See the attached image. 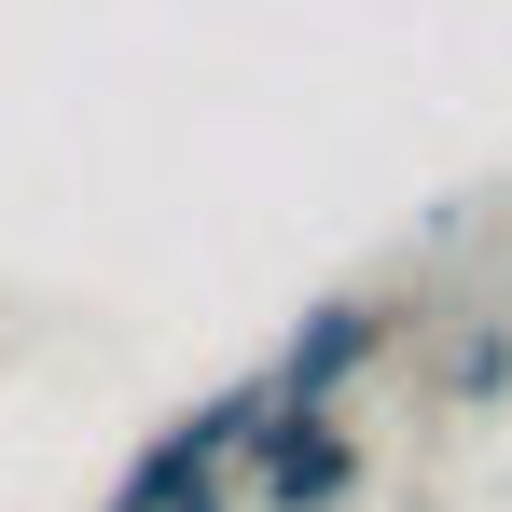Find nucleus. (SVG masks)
I'll list each match as a JSON object with an SVG mask.
<instances>
[{
	"instance_id": "f257e3e1",
	"label": "nucleus",
	"mask_w": 512,
	"mask_h": 512,
	"mask_svg": "<svg viewBox=\"0 0 512 512\" xmlns=\"http://www.w3.org/2000/svg\"><path fill=\"white\" fill-rule=\"evenodd\" d=\"M346 485H360V429H346L333 402H291V416L250 443V499L263 512H333Z\"/></svg>"
},
{
	"instance_id": "f03ea898",
	"label": "nucleus",
	"mask_w": 512,
	"mask_h": 512,
	"mask_svg": "<svg viewBox=\"0 0 512 512\" xmlns=\"http://www.w3.org/2000/svg\"><path fill=\"white\" fill-rule=\"evenodd\" d=\"M374 346H388V305H374V291H333V305L291 333V360H277V402H333V374L374 360Z\"/></svg>"
},
{
	"instance_id": "7ed1b4c3",
	"label": "nucleus",
	"mask_w": 512,
	"mask_h": 512,
	"mask_svg": "<svg viewBox=\"0 0 512 512\" xmlns=\"http://www.w3.org/2000/svg\"><path fill=\"white\" fill-rule=\"evenodd\" d=\"M443 388H471V402H485V388H512V333H471L457 360H443Z\"/></svg>"
}]
</instances>
